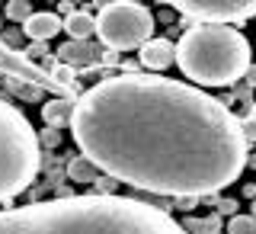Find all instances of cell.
I'll list each match as a JSON object with an SVG mask.
<instances>
[{
	"label": "cell",
	"instance_id": "cell-1",
	"mask_svg": "<svg viewBox=\"0 0 256 234\" xmlns=\"http://www.w3.org/2000/svg\"><path fill=\"white\" fill-rule=\"evenodd\" d=\"M70 135L106 176L157 196L212 199L250 167L244 125L228 103L170 77L93 84L74 103Z\"/></svg>",
	"mask_w": 256,
	"mask_h": 234
},
{
	"label": "cell",
	"instance_id": "cell-2",
	"mask_svg": "<svg viewBox=\"0 0 256 234\" xmlns=\"http://www.w3.org/2000/svg\"><path fill=\"white\" fill-rule=\"evenodd\" d=\"M0 234H186L157 205L128 196H61L0 212Z\"/></svg>",
	"mask_w": 256,
	"mask_h": 234
},
{
	"label": "cell",
	"instance_id": "cell-3",
	"mask_svg": "<svg viewBox=\"0 0 256 234\" xmlns=\"http://www.w3.org/2000/svg\"><path fill=\"white\" fill-rule=\"evenodd\" d=\"M176 64L202 87H230L253 68V45L234 26L192 23L176 42Z\"/></svg>",
	"mask_w": 256,
	"mask_h": 234
},
{
	"label": "cell",
	"instance_id": "cell-4",
	"mask_svg": "<svg viewBox=\"0 0 256 234\" xmlns=\"http://www.w3.org/2000/svg\"><path fill=\"white\" fill-rule=\"evenodd\" d=\"M42 170V141L10 100H0V202L32 186Z\"/></svg>",
	"mask_w": 256,
	"mask_h": 234
},
{
	"label": "cell",
	"instance_id": "cell-5",
	"mask_svg": "<svg viewBox=\"0 0 256 234\" xmlns=\"http://www.w3.org/2000/svg\"><path fill=\"white\" fill-rule=\"evenodd\" d=\"M96 36L109 52H128V48H141L154 39V16L141 4H106L100 7L96 16Z\"/></svg>",
	"mask_w": 256,
	"mask_h": 234
},
{
	"label": "cell",
	"instance_id": "cell-6",
	"mask_svg": "<svg viewBox=\"0 0 256 234\" xmlns=\"http://www.w3.org/2000/svg\"><path fill=\"white\" fill-rule=\"evenodd\" d=\"M0 74H4L6 80H20V84H29V87H36V90H48V93H54L58 100H80V96H74L70 90H64V87L54 80L48 71L42 68L38 61H29L22 52H16V48H10L0 39Z\"/></svg>",
	"mask_w": 256,
	"mask_h": 234
},
{
	"label": "cell",
	"instance_id": "cell-7",
	"mask_svg": "<svg viewBox=\"0 0 256 234\" xmlns=\"http://www.w3.org/2000/svg\"><path fill=\"white\" fill-rule=\"evenodd\" d=\"M173 7L186 20L208 26H230L256 16V0H176Z\"/></svg>",
	"mask_w": 256,
	"mask_h": 234
},
{
	"label": "cell",
	"instance_id": "cell-8",
	"mask_svg": "<svg viewBox=\"0 0 256 234\" xmlns=\"http://www.w3.org/2000/svg\"><path fill=\"white\" fill-rule=\"evenodd\" d=\"M102 48H96L90 42H64L58 52H54V61H61V64H68V68H93L96 61H102Z\"/></svg>",
	"mask_w": 256,
	"mask_h": 234
},
{
	"label": "cell",
	"instance_id": "cell-9",
	"mask_svg": "<svg viewBox=\"0 0 256 234\" xmlns=\"http://www.w3.org/2000/svg\"><path fill=\"white\" fill-rule=\"evenodd\" d=\"M138 58H141V68H148V71H166L170 64H176V45L164 36L150 39L148 45H141Z\"/></svg>",
	"mask_w": 256,
	"mask_h": 234
},
{
	"label": "cell",
	"instance_id": "cell-10",
	"mask_svg": "<svg viewBox=\"0 0 256 234\" xmlns=\"http://www.w3.org/2000/svg\"><path fill=\"white\" fill-rule=\"evenodd\" d=\"M58 29H64V20L58 13H32V20L22 26V36L29 42H48L52 36H58Z\"/></svg>",
	"mask_w": 256,
	"mask_h": 234
},
{
	"label": "cell",
	"instance_id": "cell-11",
	"mask_svg": "<svg viewBox=\"0 0 256 234\" xmlns=\"http://www.w3.org/2000/svg\"><path fill=\"white\" fill-rule=\"evenodd\" d=\"M64 32L70 36V42H90V36L96 32V16H90L86 10H74L64 20Z\"/></svg>",
	"mask_w": 256,
	"mask_h": 234
},
{
	"label": "cell",
	"instance_id": "cell-12",
	"mask_svg": "<svg viewBox=\"0 0 256 234\" xmlns=\"http://www.w3.org/2000/svg\"><path fill=\"white\" fill-rule=\"evenodd\" d=\"M74 103L77 100H48L45 106H42V122L48 125V128H61L64 122L70 125V116H74Z\"/></svg>",
	"mask_w": 256,
	"mask_h": 234
},
{
	"label": "cell",
	"instance_id": "cell-13",
	"mask_svg": "<svg viewBox=\"0 0 256 234\" xmlns=\"http://www.w3.org/2000/svg\"><path fill=\"white\" fill-rule=\"evenodd\" d=\"M68 176H70L74 183H86V186H93V183L102 176V170L93 164V160H86L84 154H80V157H74V160L68 164Z\"/></svg>",
	"mask_w": 256,
	"mask_h": 234
},
{
	"label": "cell",
	"instance_id": "cell-14",
	"mask_svg": "<svg viewBox=\"0 0 256 234\" xmlns=\"http://www.w3.org/2000/svg\"><path fill=\"white\" fill-rule=\"evenodd\" d=\"M32 4L29 0H10V4H6V10H4V16L6 20H13V23H20V26H26V23L32 20Z\"/></svg>",
	"mask_w": 256,
	"mask_h": 234
},
{
	"label": "cell",
	"instance_id": "cell-15",
	"mask_svg": "<svg viewBox=\"0 0 256 234\" xmlns=\"http://www.w3.org/2000/svg\"><path fill=\"white\" fill-rule=\"evenodd\" d=\"M228 234H256V218L253 215H234L228 221Z\"/></svg>",
	"mask_w": 256,
	"mask_h": 234
},
{
	"label": "cell",
	"instance_id": "cell-16",
	"mask_svg": "<svg viewBox=\"0 0 256 234\" xmlns=\"http://www.w3.org/2000/svg\"><path fill=\"white\" fill-rule=\"evenodd\" d=\"M186 228L189 231H198V234H214V231L221 228V221L214 218V215H212V218H189Z\"/></svg>",
	"mask_w": 256,
	"mask_h": 234
},
{
	"label": "cell",
	"instance_id": "cell-17",
	"mask_svg": "<svg viewBox=\"0 0 256 234\" xmlns=\"http://www.w3.org/2000/svg\"><path fill=\"white\" fill-rule=\"evenodd\" d=\"M6 84H10L13 93L26 96V100H38V96H42V90H36V87H29V84H20V80H6Z\"/></svg>",
	"mask_w": 256,
	"mask_h": 234
},
{
	"label": "cell",
	"instance_id": "cell-18",
	"mask_svg": "<svg viewBox=\"0 0 256 234\" xmlns=\"http://www.w3.org/2000/svg\"><path fill=\"white\" fill-rule=\"evenodd\" d=\"M240 125H244L246 144H253V141H256V109H250V116H246V119H240Z\"/></svg>",
	"mask_w": 256,
	"mask_h": 234
},
{
	"label": "cell",
	"instance_id": "cell-19",
	"mask_svg": "<svg viewBox=\"0 0 256 234\" xmlns=\"http://www.w3.org/2000/svg\"><path fill=\"white\" fill-rule=\"evenodd\" d=\"M22 55H26L29 61H32V58H48V45H45V42H29V48H26Z\"/></svg>",
	"mask_w": 256,
	"mask_h": 234
},
{
	"label": "cell",
	"instance_id": "cell-20",
	"mask_svg": "<svg viewBox=\"0 0 256 234\" xmlns=\"http://www.w3.org/2000/svg\"><path fill=\"white\" fill-rule=\"evenodd\" d=\"M38 141H42V148H54V144H61V132L58 128H45V135Z\"/></svg>",
	"mask_w": 256,
	"mask_h": 234
},
{
	"label": "cell",
	"instance_id": "cell-21",
	"mask_svg": "<svg viewBox=\"0 0 256 234\" xmlns=\"http://www.w3.org/2000/svg\"><path fill=\"white\" fill-rule=\"evenodd\" d=\"M218 208H221L224 215H230V218L237 215V202H234V199H221V202H218Z\"/></svg>",
	"mask_w": 256,
	"mask_h": 234
},
{
	"label": "cell",
	"instance_id": "cell-22",
	"mask_svg": "<svg viewBox=\"0 0 256 234\" xmlns=\"http://www.w3.org/2000/svg\"><path fill=\"white\" fill-rule=\"evenodd\" d=\"M244 196L246 199H256V183H246V186H244Z\"/></svg>",
	"mask_w": 256,
	"mask_h": 234
},
{
	"label": "cell",
	"instance_id": "cell-23",
	"mask_svg": "<svg viewBox=\"0 0 256 234\" xmlns=\"http://www.w3.org/2000/svg\"><path fill=\"white\" fill-rule=\"evenodd\" d=\"M58 13H64V20H68V16L74 13V7H70V4H58Z\"/></svg>",
	"mask_w": 256,
	"mask_h": 234
},
{
	"label": "cell",
	"instance_id": "cell-24",
	"mask_svg": "<svg viewBox=\"0 0 256 234\" xmlns=\"http://www.w3.org/2000/svg\"><path fill=\"white\" fill-rule=\"evenodd\" d=\"M198 199H180V208H196Z\"/></svg>",
	"mask_w": 256,
	"mask_h": 234
},
{
	"label": "cell",
	"instance_id": "cell-25",
	"mask_svg": "<svg viewBox=\"0 0 256 234\" xmlns=\"http://www.w3.org/2000/svg\"><path fill=\"white\" fill-rule=\"evenodd\" d=\"M246 84H250V87H256V64H253L250 71H246Z\"/></svg>",
	"mask_w": 256,
	"mask_h": 234
},
{
	"label": "cell",
	"instance_id": "cell-26",
	"mask_svg": "<svg viewBox=\"0 0 256 234\" xmlns=\"http://www.w3.org/2000/svg\"><path fill=\"white\" fill-rule=\"evenodd\" d=\"M253 218H256V202H253Z\"/></svg>",
	"mask_w": 256,
	"mask_h": 234
},
{
	"label": "cell",
	"instance_id": "cell-27",
	"mask_svg": "<svg viewBox=\"0 0 256 234\" xmlns=\"http://www.w3.org/2000/svg\"><path fill=\"white\" fill-rule=\"evenodd\" d=\"M0 23H4V16H0Z\"/></svg>",
	"mask_w": 256,
	"mask_h": 234
}]
</instances>
